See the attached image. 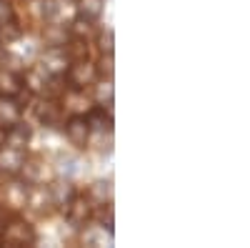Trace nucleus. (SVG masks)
Wrapping results in <instances>:
<instances>
[{"mask_svg": "<svg viewBox=\"0 0 250 248\" xmlns=\"http://www.w3.org/2000/svg\"><path fill=\"white\" fill-rule=\"evenodd\" d=\"M90 30H93V20H88V18H78L75 23H73V28H70V33L75 35V38H88L90 35Z\"/></svg>", "mask_w": 250, "mask_h": 248, "instance_id": "obj_23", "label": "nucleus"}, {"mask_svg": "<svg viewBox=\"0 0 250 248\" xmlns=\"http://www.w3.org/2000/svg\"><path fill=\"white\" fill-rule=\"evenodd\" d=\"M3 223H5V213H3V205H0V228H3Z\"/></svg>", "mask_w": 250, "mask_h": 248, "instance_id": "obj_29", "label": "nucleus"}, {"mask_svg": "<svg viewBox=\"0 0 250 248\" xmlns=\"http://www.w3.org/2000/svg\"><path fill=\"white\" fill-rule=\"evenodd\" d=\"M20 93H23V75L3 68V70H0V95L15 98Z\"/></svg>", "mask_w": 250, "mask_h": 248, "instance_id": "obj_11", "label": "nucleus"}, {"mask_svg": "<svg viewBox=\"0 0 250 248\" xmlns=\"http://www.w3.org/2000/svg\"><path fill=\"white\" fill-rule=\"evenodd\" d=\"M48 191H50V198H53V205H60V208H65V203L75 196L73 191V185L65 183V180H55L48 185Z\"/></svg>", "mask_w": 250, "mask_h": 248, "instance_id": "obj_13", "label": "nucleus"}, {"mask_svg": "<svg viewBox=\"0 0 250 248\" xmlns=\"http://www.w3.org/2000/svg\"><path fill=\"white\" fill-rule=\"evenodd\" d=\"M20 103L18 100H13V98H8V95H3L0 98V128H10L13 123H18L20 120Z\"/></svg>", "mask_w": 250, "mask_h": 248, "instance_id": "obj_12", "label": "nucleus"}, {"mask_svg": "<svg viewBox=\"0 0 250 248\" xmlns=\"http://www.w3.org/2000/svg\"><path fill=\"white\" fill-rule=\"evenodd\" d=\"M60 173H65V176H73V173H75V160H73V158H65V160H60Z\"/></svg>", "mask_w": 250, "mask_h": 248, "instance_id": "obj_27", "label": "nucleus"}, {"mask_svg": "<svg viewBox=\"0 0 250 248\" xmlns=\"http://www.w3.org/2000/svg\"><path fill=\"white\" fill-rule=\"evenodd\" d=\"M10 18H15L10 3H3V0H0V23H3V20H10Z\"/></svg>", "mask_w": 250, "mask_h": 248, "instance_id": "obj_26", "label": "nucleus"}, {"mask_svg": "<svg viewBox=\"0 0 250 248\" xmlns=\"http://www.w3.org/2000/svg\"><path fill=\"white\" fill-rule=\"evenodd\" d=\"M20 35H23V28L18 25V20H15V18L3 20V23H0V45H10V43H15V40H20Z\"/></svg>", "mask_w": 250, "mask_h": 248, "instance_id": "obj_17", "label": "nucleus"}, {"mask_svg": "<svg viewBox=\"0 0 250 248\" xmlns=\"http://www.w3.org/2000/svg\"><path fill=\"white\" fill-rule=\"evenodd\" d=\"M48 73L40 68V70H28L25 73V78H23V86H28L33 93H45V88H48Z\"/></svg>", "mask_w": 250, "mask_h": 248, "instance_id": "obj_18", "label": "nucleus"}, {"mask_svg": "<svg viewBox=\"0 0 250 248\" xmlns=\"http://www.w3.org/2000/svg\"><path fill=\"white\" fill-rule=\"evenodd\" d=\"M23 163H25V151L10 148V146H3V148H0V173L15 176V173H20Z\"/></svg>", "mask_w": 250, "mask_h": 248, "instance_id": "obj_7", "label": "nucleus"}, {"mask_svg": "<svg viewBox=\"0 0 250 248\" xmlns=\"http://www.w3.org/2000/svg\"><path fill=\"white\" fill-rule=\"evenodd\" d=\"M93 95L98 100V106H113V98H115V88H113V80H100L93 83Z\"/></svg>", "mask_w": 250, "mask_h": 248, "instance_id": "obj_16", "label": "nucleus"}, {"mask_svg": "<svg viewBox=\"0 0 250 248\" xmlns=\"http://www.w3.org/2000/svg\"><path fill=\"white\" fill-rule=\"evenodd\" d=\"M65 75H68V83L73 86V90H85L98 80V68L90 60H70Z\"/></svg>", "mask_w": 250, "mask_h": 248, "instance_id": "obj_2", "label": "nucleus"}, {"mask_svg": "<svg viewBox=\"0 0 250 248\" xmlns=\"http://www.w3.org/2000/svg\"><path fill=\"white\" fill-rule=\"evenodd\" d=\"M68 66H70V58H68L65 48L48 45L45 53L40 55V68H43L48 75H65Z\"/></svg>", "mask_w": 250, "mask_h": 248, "instance_id": "obj_4", "label": "nucleus"}, {"mask_svg": "<svg viewBox=\"0 0 250 248\" xmlns=\"http://www.w3.org/2000/svg\"><path fill=\"white\" fill-rule=\"evenodd\" d=\"M25 201H28V183L25 180H13L3 188V208L23 211Z\"/></svg>", "mask_w": 250, "mask_h": 248, "instance_id": "obj_6", "label": "nucleus"}, {"mask_svg": "<svg viewBox=\"0 0 250 248\" xmlns=\"http://www.w3.org/2000/svg\"><path fill=\"white\" fill-rule=\"evenodd\" d=\"M35 115H38V120L43 123V126H55V123L62 118V106L58 100H53V98L40 100L38 108H35Z\"/></svg>", "mask_w": 250, "mask_h": 248, "instance_id": "obj_10", "label": "nucleus"}, {"mask_svg": "<svg viewBox=\"0 0 250 248\" xmlns=\"http://www.w3.org/2000/svg\"><path fill=\"white\" fill-rule=\"evenodd\" d=\"M98 75H113V70H115V55L113 53H103L100 55V60H98Z\"/></svg>", "mask_w": 250, "mask_h": 248, "instance_id": "obj_22", "label": "nucleus"}, {"mask_svg": "<svg viewBox=\"0 0 250 248\" xmlns=\"http://www.w3.org/2000/svg\"><path fill=\"white\" fill-rule=\"evenodd\" d=\"M90 198L98 201V203H110V201H113V183H110V180H98V183H93Z\"/></svg>", "mask_w": 250, "mask_h": 248, "instance_id": "obj_21", "label": "nucleus"}, {"mask_svg": "<svg viewBox=\"0 0 250 248\" xmlns=\"http://www.w3.org/2000/svg\"><path fill=\"white\" fill-rule=\"evenodd\" d=\"M0 238L8 246H33L35 243V228L20 216H13L3 223L0 228Z\"/></svg>", "mask_w": 250, "mask_h": 248, "instance_id": "obj_1", "label": "nucleus"}, {"mask_svg": "<svg viewBox=\"0 0 250 248\" xmlns=\"http://www.w3.org/2000/svg\"><path fill=\"white\" fill-rule=\"evenodd\" d=\"M35 188H30V183H28V201H25V208H33L38 213H45L50 205H53V198H50V191L43 188V185H38L33 183Z\"/></svg>", "mask_w": 250, "mask_h": 248, "instance_id": "obj_8", "label": "nucleus"}, {"mask_svg": "<svg viewBox=\"0 0 250 248\" xmlns=\"http://www.w3.org/2000/svg\"><path fill=\"white\" fill-rule=\"evenodd\" d=\"M30 135H33V131H30L28 123H20V120H18V123H13V126L5 131V146L25 151V146H28Z\"/></svg>", "mask_w": 250, "mask_h": 248, "instance_id": "obj_9", "label": "nucleus"}, {"mask_svg": "<svg viewBox=\"0 0 250 248\" xmlns=\"http://www.w3.org/2000/svg\"><path fill=\"white\" fill-rule=\"evenodd\" d=\"M65 216L73 225H78V228H83L93 216H95V208H93V198L90 196H73L68 203H65Z\"/></svg>", "mask_w": 250, "mask_h": 248, "instance_id": "obj_3", "label": "nucleus"}, {"mask_svg": "<svg viewBox=\"0 0 250 248\" xmlns=\"http://www.w3.org/2000/svg\"><path fill=\"white\" fill-rule=\"evenodd\" d=\"M78 10L83 18L88 20H98L105 10V0H78Z\"/></svg>", "mask_w": 250, "mask_h": 248, "instance_id": "obj_19", "label": "nucleus"}, {"mask_svg": "<svg viewBox=\"0 0 250 248\" xmlns=\"http://www.w3.org/2000/svg\"><path fill=\"white\" fill-rule=\"evenodd\" d=\"M70 60H90V45L85 38H68V43L62 45Z\"/></svg>", "mask_w": 250, "mask_h": 248, "instance_id": "obj_15", "label": "nucleus"}, {"mask_svg": "<svg viewBox=\"0 0 250 248\" xmlns=\"http://www.w3.org/2000/svg\"><path fill=\"white\" fill-rule=\"evenodd\" d=\"M103 208L98 211V221L100 228H108V233H113V205L110 203H100Z\"/></svg>", "mask_w": 250, "mask_h": 248, "instance_id": "obj_24", "label": "nucleus"}, {"mask_svg": "<svg viewBox=\"0 0 250 248\" xmlns=\"http://www.w3.org/2000/svg\"><path fill=\"white\" fill-rule=\"evenodd\" d=\"M98 48H100V53H113V48H115V33L113 30L100 33L98 35Z\"/></svg>", "mask_w": 250, "mask_h": 248, "instance_id": "obj_25", "label": "nucleus"}, {"mask_svg": "<svg viewBox=\"0 0 250 248\" xmlns=\"http://www.w3.org/2000/svg\"><path fill=\"white\" fill-rule=\"evenodd\" d=\"M88 126L95 128V131H110V128H113V118H110V113H105V106L90 111V115H88Z\"/></svg>", "mask_w": 250, "mask_h": 248, "instance_id": "obj_20", "label": "nucleus"}, {"mask_svg": "<svg viewBox=\"0 0 250 248\" xmlns=\"http://www.w3.org/2000/svg\"><path fill=\"white\" fill-rule=\"evenodd\" d=\"M5 146V128H0V148Z\"/></svg>", "mask_w": 250, "mask_h": 248, "instance_id": "obj_28", "label": "nucleus"}, {"mask_svg": "<svg viewBox=\"0 0 250 248\" xmlns=\"http://www.w3.org/2000/svg\"><path fill=\"white\" fill-rule=\"evenodd\" d=\"M68 38L70 33L65 30V25H55V23H48L43 28V40H45V45H55V48H62L68 43Z\"/></svg>", "mask_w": 250, "mask_h": 248, "instance_id": "obj_14", "label": "nucleus"}, {"mask_svg": "<svg viewBox=\"0 0 250 248\" xmlns=\"http://www.w3.org/2000/svg\"><path fill=\"white\" fill-rule=\"evenodd\" d=\"M65 135L73 143L75 148H85L88 146V138H90V126H88V118L85 115H70L65 123Z\"/></svg>", "mask_w": 250, "mask_h": 248, "instance_id": "obj_5", "label": "nucleus"}]
</instances>
